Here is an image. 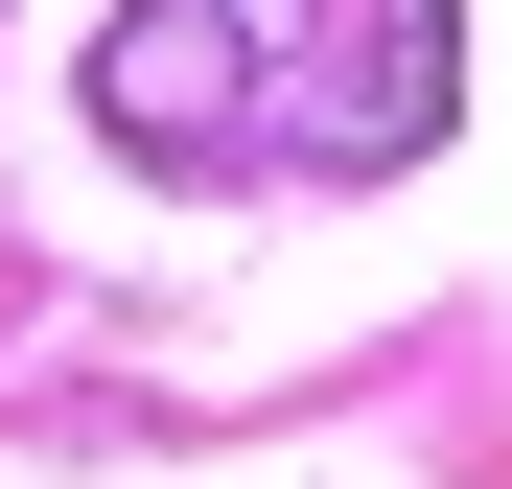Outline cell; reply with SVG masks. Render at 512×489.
I'll use <instances>...</instances> for the list:
<instances>
[{
  "label": "cell",
  "mask_w": 512,
  "mask_h": 489,
  "mask_svg": "<svg viewBox=\"0 0 512 489\" xmlns=\"http://www.w3.org/2000/svg\"><path fill=\"white\" fill-rule=\"evenodd\" d=\"M443 94H466V0H373V70L326 94V163H419Z\"/></svg>",
  "instance_id": "2"
},
{
  "label": "cell",
  "mask_w": 512,
  "mask_h": 489,
  "mask_svg": "<svg viewBox=\"0 0 512 489\" xmlns=\"http://www.w3.org/2000/svg\"><path fill=\"white\" fill-rule=\"evenodd\" d=\"M280 47H303V0H117V24H94V117H117L140 163H210Z\"/></svg>",
  "instance_id": "1"
}]
</instances>
